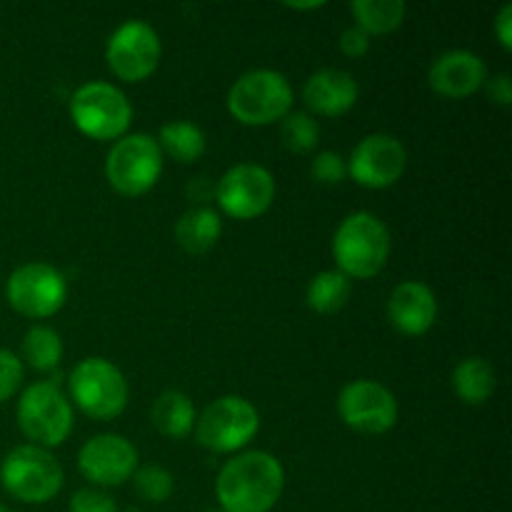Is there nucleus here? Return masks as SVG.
I'll return each mask as SVG.
<instances>
[{"label": "nucleus", "mask_w": 512, "mask_h": 512, "mask_svg": "<svg viewBox=\"0 0 512 512\" xmlns=\"http://www.w3.org/2000/svg\"><path fill=\"white\" fill-rule=\"evenodd\" d=\"M283 490L285 468L268 450L230 455L215 478V498L223 512H270Z\"/></svg>", "instance_id": "nucleus-1"}, {"label": "nucleus", "mask_w": 512, "mask_h": 512, "mask_svg": "<svg viewBox=\"0 0 512 512\" xmlns=\"http://www.w3.org/2000/svg\"><path fill=\"white\" fill-rule=\"evenodd\" d=\"M393 238L383 220L368 210H358L340 220L333 235V260L350 280L375 278L388 265Z\"/></svg>", "instance_id": "nucleus-2"}, {"label": "nucleus", "mask_w": 512, "mask_h": 512, "mask_svg": "<svg viewBox=\"0 0 512 512\" xmlns=\"http://www.w3.org/2000/svg\"><path fill=\"white\" fill-rule=\"evenodd\" d=\"M293 85L280 70L255 68L240 75L228 90V113L248 128L280 123L293 110Z\"/></svg>", "instance_id": "nucleus-3"}, {"label": "nucleus", "mask_w": 512, "mask_h": 512, "mask_svg": "<svg viewBox=\"0 0 512 512\" xmlns=\"http://www.w3.org/2000/svg\"><path fill=\"white\" fill-rule=\"evenodd\" d=\"M15 418H18L20 433L30 440V445L45 450L60 448L70 438L75 425L73 405L63 388L53 380L30 383L20 393Z\"/></svg>", "instance_id": "nucleus-4"}, {"label": "nucleus", "mask_w": 512, "mask_h": 512, "mask_svg": "<svg viewBox=\"0 0 512 512\" xmlns=\"http://www.w3.org/2000/svg\"><path fill=\"white\" fill-rule=\"evenodd\" d=\"M68 400L70 405L85 413L88 418L108 423L120 418L128 408L130 385L123 370L110 360L83 358L68 375Z\"/></svg>", "instance_id": "nucleus-5"}, {"label": "nucleus", "mask_w": 512, "mask_h": 512, "mask_svg": "<svg viewBox=\"0 0 512 512\" xmlns=\"http://www.w3.org/2000/svg\"><path fill=\"white\" fill-rule=\"evenodd\" d=\"M70 120L90 140H120L133 125V105L128 95L113 83L90 80L83 83L68 103Z\"/></svg>", "instance_id": "nucleus-6"}, {"label": "nucleus", "mask_w": 512, "mask_h": 512, "mask_svg": "<svg viewBox=\"0 0 512 512\" xmlns=\"http://www.w3.org/2000/svg\"><path fill=\"white\" fill-rule=\"evenodd\" d=\"M0 483L5 493L25 505H45L63 490L65 473L53 450L38 445H18L0 463Z\"/></svg>", "instance_id": "nucleus-7"}, {"label": "nucleus", "mask_w": 512, "mask_h": 512, "mask_svg": "<svg viewBox=\"0 0 512 512\" xmlns=\"http://www.w3.org/2000/svg\"><path fill=\"white\" fill-rule=\"evenodd\" d=\"M165 155L148 133H128L110 145L105 155V180L115 193L140 198L158 185Z\"/></svg>", "instance_id": "nucleus-8"}, {"label": "nucleus", "mask_w": 512, "mask_h": 512, "mask_svg": "<svg viewBox=\"0 0 512 512\" xmlns=\"http://www.w3.org/2000/svg\"><path fill=\"white\" fill-rule=\"evenodd\" d=\"M260 430V413L243 395H223L195 420V440L215 455H238Z\"/></svg>", "instance_id": "nucleus-9"}, {"label": "nucleus", "mask_w": 512, "mask_h": 512, "mask_svg": "<svg viewBox=\"0 0 512 512\" xmlns=\"http://www.w3.org/2000/svg\"><path fill=\"white\" fill-rule=\"evenodd\" d=\"M70 285L63 270L50 263H25L8 275L5 300L28 320L53 318L68 303Z\"/></svg>", "instance_id": "nucleus-10"}, {"label": "nucleus", "mask_w": 512, "mask_h": 512, "mask_svg": "<svg viewBox=\"0 0 512 512\" xmlns=\"http://www.w3.org/2000/svg\"><path fill=\"white\" fill-rule=\"evenodd\" d=\"M163 43L158 30L145 20L133 18L120 23L105 43V63L123 83H143L158 70Z\"/></svg>", "instance_id": "nucleus-11"}, {"label": "nucleus", "mask_w": 512, "mask_h": 512, "mask_svg": "<svg viewBox=\"0 0 512 512\" xmlns=\"http://www.w3.org/2000/svg\"><path fill=\"white\" fill-rule=\"evenodd\" d=\"M273 173L260 163H238L223 173L215 185L220 210L233 220H255L268 213L275 203Z\"/></svg>", "instance_id": "nucleus-12"}, {"label": "nucleus", "mask_w": 512, "mask_h": 512, "mask_svg": "<svg viewBox=\"0 0 512 512\" xmlns=\"http://www.w3.org/2000/svg\"><path fill=\"white\" fill-rule=\"evenodd\" d=\"M338 415L355 433L385 435L398 425L400 408L388 385L360 378L340 390Z\"/></svg>", "instance_id": "nucleus-13"}, {"label": "nucleus", "mask_w": 512, "mask_h": 512, "mask_svg": "<svg viewBox=\"0 0 512 512\" xmlns=\"http://www.w3.org/2000/svg\"><path fill=\"white\" fill-rule=\"evenodd\" d=\"M348 163V178L360 188L385 190L393 188L408 170V150L395 135L370 133L353 148Z\"/></svg>", "instance_id": "nucleus-14"}, {"label": "nucleus", "mask_w": 512, "mask_h": 512, "mask_svg": "<svg viewBox=\"0 0 512 512\" xmlns=\"http://www.w3.org/2000/svg\"><path fill=\"white\" fill-rule=\"evenodd\" d=\"M140 465L138 448L125 435H93L78 450V470L93 488H120Z\"/></svg>", "instance_id": "nucleus-15"}, {"label": "nucleus", "mask_w": 512, "mask_h": 512, "mask_svg": "<svg viewBox=\"0 0 512 512\" xmlns=\"http://www.w3.org/2000/svg\"><path fill=\"white\" fill-rule=\"evenodd\" d=\"M488 65L478 53L465 48L445 50L428 68V85L438 95L463 100L478 93L488 80Z\"/></svg>", "instance_id": "nucleus-16"}, {"label": "nucleus", "mask_w": 512, "mask_h": 512, "mask_svg": "<svg viewBox=\"0 0 512 512\" xmlns=\"http://www.w3.org/2000/svg\"><path fill=\"white\" fill-rule=\"evenodd\" d=\"M388 320L398 333L420 338L438 323V298L423 280H403L388 298Z\"/></svg>", "instance_id": "nucleus-17"}, {"label": "nucleus", "mask_w": 512, "mask_h": 512, "mask_svg": "<svg viewBox=\"0 0 512 512\" xmlns=\"http://www.w3.org/2000/svg\"><path fill=\"white\" fill-rule=\"evenodd\" d=\"M360 85L353 73L343 68H320L305 80L303 103L308 110L323 118H340L358 105Z\"/></svg>", "instance_id": "nucleus-18"}, {"label": "nucleus", "mask_w": 512, "mask_h": 512, "mask_svg": "<svg viewBox=\"0 0 512 512\" xmlns=\"http://www.w3.org/2000/svg\"><path fill=\"white\" fill-rule=\"evenodd\" d=\"M223 238V218L210 205L185 210L175 223V240L190 255H205Z\"/></svg>", "instance_id": "nucleus-19"}, {"label": "nucleus", "mask_w": 512, "mask_h": 512, "mask_svg": "<svg viewBox=\"0 0 512 512\" xmlns=\"http://www.w3.org/2000/svg\"><path fill=\"white\" fill-rule=\"evenodd\" d=\"M198 410L183 390H163L150 408V423L163 438L185 440L193 435Z\"/></svg>", "instance_id": "nucleus-20"}, {"label": "nucleus", "mask_w": 512, "mask_h": 512, "mask_svg": "<svg viewBox=\"0 0 512 512\" xmlns=\"http://www.w3.org/2000/svg\"><path fill=\"white\" fill-rule=\"evenodd\" d=\"M450 383H453L455 395L465 405H485L498 388V375H495L490 360L480 358V355H468L453 368Z\"/></svg>", "instance_id": "nucleus-21"}, {"label": "nucleus", "mask_w": 512, "mask_h": 512, "mask_svg": "<svg viewBox=\"0 0 512 512\" xmlns=\"http://www.w3.org/2000/svg\"><path fill=\"white\" fill-rule=\"evenodd\" d=\"M155 140H158L163 155H168L180 165L198 163L208 150V138H205L203 128L193 120H170L160 128Z\"/></svg>", "instance_id": "nucleus-22"}, {"label": "nucleus", "mask_w": 512, "mask_h": 512, "mask_svg": "<svg viewBox=\"0 0 512 512\" xmlns=\"http://www.w3.org/2000/svg\"><path fill=\"white\" fill-rule=\"evenodd\" d=\"M350 295H353V280L348 275L340 270H320L308 283L305 303L318 315H333L348 305Z\"/></svg>", "instance_id": "nucleus-23"}, {"label": "nucleus", "mask_w": 512, "mask_h": 512, "mask_svg": "<svg viewBox=\"0 0 512 512\" xmlns=\"http://www.w3.org/2000/svg\"><path fill=\"white\" fill-rule=\"evenodd\" d=\"M355 25L373 38V35H388L403 25L408 15V5L403 0H353L350 3Z\"/></svg>", "instance_id": "nucleus-24"}, {"label": "nucleus", "mask_w": 512, "mask_h": 512, "mask_svg": "<svg viewBox=\"0 0 512 512\" xmlns=\"http://www.w3.org/2000/svg\"><path fill=\"white\" fill-rule=\"evenodd\" d=\"M63 338L50 325H33L23 335V360L38 373H53L63 363Z\"/></svg>", "instance_id": "nucleus-25"}, {"label": "nucleus", "mask_w": 512, "mask_h": 512, "mask_svg": "<svg viewBox=\"0 0 512 512\" xmlns=\"http://www.w3.org/2000/svg\"><path fill=\"white\" fill-rule=\"evenodd\" d=\"M280 140L290 153H313L320 143V125L305 110H290L280 120Z\"/></svg>", "instance_id": "nucleus-26"}, {"label": "nucleus", "mask_w": 512, "mask_h": 512, "mask_svg": "<svg viewBox=\"0 0 512 512\" xmlns=\"http://www.w3.org/2000/svg\"><path fill=\"white\" fill-rule=\"evenodd\" d=\"M133 488L145 503H165L175 493V478L163 465H138L133 473Z\"/></svg>", "instance_id": "nucleus-27"}, {"label": "nucleus", "mask_w": 512, "mask_h": 512, "mask_svg": "<svg viewBox=\"0 0 512 512\" xmlns=\"http://www.w3.org/2000/svg\"><path fill=\"white\" fill-rule=\"evenodd\" d=\"M310 175L318 180L320 185H340L348 178V163L335 150H323L310 163Z\"/></svg>", "instance_id": "nucleus-28"}, {"label": "nucleus", "mask_w": 512, "mask_h": 512, "mask_svg": "<svg viewBox=\"0 0 512 512\" xmlns=\"http://www.w3.org/2000/svg\"><path fill=\"white\" fill-rule=\"evenodd\" d=\"M23 375V360L13 350L0 348V405L18 393L20 385H23Z\"/></svg>", "instance_id": "nucleus-29"}, {"label": "nucleus", "mask_w": 512, "mask_h": 512, "mask_svg": "<svg viewBox=\"0 0 512 512\" xmlns=\"http://www.w3.org/2000/svg\"><path fill=\"white\" fill-rule=\"evenodd\" d=\"M68 512H120L113 495L100 488H80L75 490L68 503Z\"/></svg>", "instance_id": "nucleus-30"}, {"label": "nucleus", "mask_w": 512, "mask_h": 512, "mask_svg": "<svg viewBox=\"0 0 512 512\" xmlns=\"http://www.w3.org/2000/svg\"><path fill=\"white\" fill-rule=\"evenodd\" d=\"M370 45H373V38L365 30H360L358 25H350L340 33V50L348 58H365L370 53Z\"/></svg>", "instance_id": "nucleus-31"}, {"label": "nucleus", "mask_w": 512, "mask_h": 512, "mask_svg": "<svg viewBox=\"0 0 512 512\" xmlns=\"http://www.w3.org/2000/svg\"><path fill=\"white\" fill-rule=\"evenodd\" d=\"M483 88L488 90L490 103L500 105V108H508V105L512 103V80L508 73H498V75H493V78H488L485 80Z\"/></svg>", "instance_id": "nucleus-32"}, {"label": "nucleus", "mask_w": 512, "mask_h": 512, "mask_svg": "<svg viewBox=\"0 0 512 512\" xmlns=\"http://www.w3.org/2000/svg\"><path fill=\"white\" fill-rule=\"evenodd\" d=\"M493 30H495V38L498 43L503 45V50H512V3H505L500 8V13L495 15L493 20Z\"/></svg>", "instance_id": "nucleus-33"}, {"label": "nucleus", "mask_w": 512, "mask_h": 512, "mask_svg": "<svg viewBox=\"0 0 512 512\" xmlns=\"http://www.w3.org/2000/svg\"><path fill=\"white\" fill-rule=\"evenodd\" d=\"M325 3H285V8L290 10H318L323 8Z\"/></svg>", "instance_id": "nucleus-34"}, {"label": "nucleus", "mask_w": 512, "mask_h": 512, "mask_svg": "<svg viewBox=\"0 0 512 512\" xmlns=\"http://www.w3.org/2000/svg\"><path fill=\"white\" fill-rule=\"evenodd\" d=\"M0 512H10L8 508H5V505H0Z\"/></svg>", "instance_id": "nucleus-35"}, {"label": "nucleus", "mask_w": 512, "mask_h": 512, "mask_svg": "<svg viewBox=\"0 0 512 512\" xmlns=\"http://www.w3.org/2000/svg\"><path fill=\"white\" fill-rule=\"evenodd\" d=\"M215 512H223V510H215Z\"/></svg>", "instance_id": "nucleus-36"}]
</instances>
